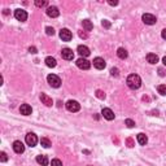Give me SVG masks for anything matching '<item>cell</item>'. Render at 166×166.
<instances>
[{
  "mask_svg": "<svg viewBox=\"0 0 166 166\" xmlns=\"http://www.w3.org/2000/svg\"><path fill=\"white\" fill-rule=\"evenodd\" d=\"M96 97H99V99H101V100H104V99H105V93H104L103 91H100V90H97V91H96Z\"/></svg>",
  "mask_w": 166,
  "mask_h": 166,
  "instance_id": "29",
  "label": "cell"
},
{
  "mask_svg": "<svg viewBox=\"0 0 166 166\" xmlns=\"http://www.w3.org/2000/svg\"><path fill=\"white\" fill-rule=\"evenodd\" d=\"M36 162L42 166H47L48 165V158L44 154H39V156H36Z\"/></svg>",
  "mask_w": 166,
  "mask_h": 166,
  "instance_id": "17",
  "label": "cell"
},
{
  "mask_svg": "<svg viewBox=\"0 0 166 166\" xmlns=\"http://www.w3.org/2000/svg\"><path fill=\"white\" fill-rule=\"evenodd\" d=\"M126 143H127V147H130V148L134 147V140H132L131 138H128V139L126 140Z\"/></svg>",
  "mask_w": 166,
  "mask_h": 166,
  "instance_id": "32",
  "label": "cell"
},
{
  "mask_svg": "<svg viewBox=\"0 0 166 166\" xmlns=\"http://www.w3.org/2000/svg\"><path fill=\"white\" fill-rule=\"evenodd\" d=\"M47 82H48L49 86L53 87V88H59L61 86V79L56 74H49L48 77H47Z\"/></svg>",
  "mask_w": 166,
  "mask_h": 166,
  "instance_id": "2",
  "label": "cell"
},
{
  "mask_svg": "<svg viewBox=\"0 0 166 166\" xmlns=\"http://www.w3.org/2000/svg\"><path fill=\"white\" fill-rule=\"evenodd\" d=\"M13 150L16 153H18V154H21V153H23L25 152V145H23V143L22 142H20V140H16V142L13 143Z\"/></svg>",
  "mask_w": 166,
  "mask_h": 166,
  "instance_id": "10",
  "label": "cell"
},
{
  "mask_svg": "<svg viewBox=\"0 0 166 166\" xmlns=\"http://www.w3.org/2000/svg\"><path fill=\"white\" fill-rule=\"evenodd\" d=\"M65 105H66L67 110L73 112V113H75V112H78L81 109V104L78 103V101H75V100H69V101L65 104Z\"/></svg>",
  "mask_w": 166,
  "mask_h": 166,
  "instance_id": "3",
  "label": "cell"
},
{
  "mask_svg": "<svg viewBox=\"0 0 166 166\" xmlns=\"http://www.w3.org/2000/svg\"><path fill=\"white\" fill-rule=\"evenodd\" d=\"M61 56H62V59L64 60L70 61V60L74 59V52H73V49H70V48H62Z\"/></svg>",
  "mask_w": 166,
  "mask_h": 166,
  "instance_id": "9",
  "label": "cell"
},
{
  "mask_svg": "<svg viewBox=\"0 0 166 166\" xmlns=\"http://www.w3.org/2000/svg\"><path fill=\"white\" fill-rule=\"evenodd\" d=\"M142 20H143V22H144L145 25H154L156 22H157V18H156L153 14H150V13H145V14H143Z\"/></svg>",
  "mask_w": 166,
  "mask_h": 166,
  "instance_id": "6",
  "label": "cell"
},
{
  "mask_svg": "<svg viewBox=\"0 0 166 166\" xmlns=\"http://www.w3.org/2000/svg\"><path fill=\"white\" fill-rule=\"evenodd\" d=\"M60 38L64 42H70L73 38V34L69 29H61L60 30Z\"/></svg>",
  "mask_w": 166,
  "mask_h": 166,
  "instance_id": "7",
  "label": "cell"
},
{
  "mask_svg": "<svg viewBox=\"0 0 166 166\" xmlns=\"http://www.w3.org/2000/svg\"><path fill=\"white\" fill-rule=\"evenodd\" d=\"M44 62H45V65L48 66V67H55V66L57 65L56 60L53 59V57H51V56H49V57H47V59H45V61H44Z\"/></svg>",
  "mask_w": 166,
  "mask_h": 166,
  "instance_id": "22",
  "label": "cell"
},
{
  "mask_svg": "<svg viewBox=\"0 0 166 166\" xmlns=\"http://www.w3.org/2000/svg\"><path fill=\"white\" fill-rule=\"evenodd\" d=\"M93 66L99 70H103L104 67L106 66V62L104 61V59H101V57H96V59H93Z\"/></svg>",
  "mask_w": 166,
  "mask_h": 166,
  "instance_id": "12",
  "label": "cell"
},
{
  "mask_svg": "<svg viewBox=\"0 0 166 166\" xmlns=\"http://www.w3.org/2000/svg\"><path fill=\"white\" fill-rule=\"evenodd\" d=\"M157 91H158V93H161L162 96H166V86H165V85H160V86L157 87Z\"/></svg>",
  "mask_w": 166,
  "mask_h": 166,
  "instance_id": "24",
  "label": "cell"
},
{
  "mask_svg": "<svg viewBox=\"0 0 166 166\" xmlns=\"http://www.w3.org/2000/svg\"><path fill=\"white\" fill-rule=\"evenodd\" d=\"M40 144H42V147H44V148H49L51 147V140L48 138H42L40 139Z\"/></svg>",
  "mask_w": 166,
  "mask_h": 166,
  "instance_id": "23",
  "label": "cell"
},
{
  "mask_svg": "<svg viewBox=\"0 0 166 166\" xmlns=\"http://www.w3.org/2000/svg\"><path fill=\"white\" fill-rule=\"evenodd\" d=\"M51 166H62V162L59 158H55V160L51 161Z\"/></svg>",
  "mask_w": 166,
  "mask_h": 166,
  "instance_id": "26",
  "label": "cell"
},
{
  "mask_svg": "<svg viewBox=\"0 0 166 166\" xmlns=\"http://www.w3.org/2000/svg\"><path fill=\"white\" fill-rule=\"evenodd\" d=\"M162 62H164V65L166 66V56H165V57H164V59H162Z\"/></svg>",
  "mask_w": 166,
  "mask_h": 166,
  "instance_id": "38",
  "label": "cell"
},
{
  "mask_svg": "<svg viewBox=\"0 0 166 166\" xmlns=\"http://www.w3.org/2000/svg\"><path fill=\"white\" fill-rule=\"evenodd\" d=\"M138 143L140 144V145H145L148 143V138H147V135L145 134H138Z\"/></svg>",
  "mask_w": 166,
  "mask_h": 166,
  "instance_id": "18",
  "label": "cell"
},
{
  "mask_svg": "<svg viewBox=\"0 0 166 166\" xmlns=\"http://www.w3.org/2000/svg\"><path fill=\"white\" fill-rule=\"evenodd\" d=\"M75 64H77V66L79 67V69H82V70H88V69L91 67L90 61L86 60V59H83V57H81V59H78Z\"/></svg>",
  "mask_w": 166,
  "mask_h": 166,
  "instance_id": "5",
  "label": "cell"
},
{
  "mask_svg": "<svg viewBox=\"0 0 166 166\" xmlns=\"http://www.w3.org/2000/svg\"><path fill=\"white\" fill-rule=\"evenodd\" d=\"M47 16L48 17H52V18H56L60 16V10L57 7H48L47 8Z\"/></svg>",
  "mask_w": 166,
  "mask_h": 166,
  "instance_id": "13",
  "label": "cell"
},
{
  "mask_svg": "<svg viewBox=\"0 0 166 166\" xmlns=\"http://www.w3.org/2000/svg\"><path fill=\"white\" fill-rule=\"evenodd\" d=\"M117 56H118L121 60H125V59H127L128 53H127V51L125 49V48H118V49H117Z\"/></svg>",
  "mask_w": 166,
  "mask_h": 166,
  "instance_id": "20",
  "label": "cell"
},
{
  "mask_svg": "<svg viewBox=\"0 0 166 166\" xmlns=\"http://www.w3.org/2000/svg\"><path fill=\"white\" fill-rule=\"evenodd\" d=\"M45 33H47V35H55V29L51 27V26H47V27H45Z\"/></svg>",
  "mask_w": 166,
  "mask_h": 166,
  "instance_id": "27",
  "label": "cell"
},
{
  "mask_svg": "<svg viewBox=\"0 0 166 166\" xmlns=\"http://www.w3.org/2000/svg\"><path fill=\"white\" fill-rule=\"evenodd\" d=\"M7 160H8L7 153H5V152H2V153H0V161H2V162H7Z\"/></svg>",
  "mask_w": 166,
  "mask_h": 166,
  "instance_id": "30",
  "label": "cell"
},
{
  "mask_svg": "<svg viewBox=\"0 0 166 166\" xmlns=\"http://www.w3.org/2000/svg\"><path fill=\"white\" fill-rule=\"evenodd\" d=\"M108 3L110 4V5H117V4H118V2H116V0H114V2H113V0H109Z\"/></svg>",
  "mask_w": 166,
  "mask_h": 166,
  "instance_id": "37",
  "label": "cell"
},
{
  "mask_svg": "<svg viewBox=\"0 0 166 166\" xmlns=\"http://www.w3.org/2000/svg\"><path fill=\"white\" fill-rule=\"evenodd\" d=\"M29 52H30V53H36V48H35V47H30Z\"/></svg>",
  "mask_w": 166,
  "mask_h": 166,
  "instance_id": "34",
  "label": "cell"
},
{
  "mask_svg": "<svg viewBox=\"0 0 166 166\" xmlns=\"http://www.w3.org/2000/svg\"><path fill=\"white\" fill-rule=\"evenodd\" d=\"M20 112H21V114H23V116H30L31 112H33V108H31L29 104H22L20 108Z\"/></svg>",
  "mask_w": 166,
  "mask_h": 166,
  "instance_id": "16",
  "label": "cell"
},
{
  "mask_svg": "<svg viewBox=\"0 0 166 166\" xmlns=\"http://www.w3.org/2000/svg\"><path fill=\"white\" fill-rule=\"evenodd\" d=\"M82 26H83V29L87 30V31H91L93 29V25L90 20H83L82 21Z\"/></svg>",
  "mask_w": 166,
  "mask_h": 166,
  "instance_id": "19",
  "label": "cell"
},
{
  "mask_svg": "<svg viewBox=\"0 0 166 166\" xmlns=\"http://www.w3.org/2000/svg\"><path fill=\"white\" fill-rule=\"evenodd\" d=\"M126 83L131 90H138V88L142 86V79H140V77L138 74H130L127 77Z\"/></svg>",
  "mask_w": 166,
  "mask_h": 166,
  "instance_id": "1",
  "label": "cell"
},
{
  "mask_svg": "<svg viewBox=\"0 0 166 166\" xmlns=\"http://www.w3.org/2000/svg\"><path fill=\"white\" fill-rule=\"evenodd\" d=\"M103 26H104V27H106V29H108V27H110V23H109L106 20H104V21H103Z\"/></svg>",
  "mask_w": 166,
  "mask_h": 166,
  "instance_id": "33",
  "label": "cell"
},
{
  "mask_svg": "<svg viewBox=\"0 0 166 166\" xmlns=\"http://www.w3.org/2000/svg\"><path fill=\"white\" fill-rule=\"evenodd\" d=\"M14 17H16V20L23 22V21L27 20V13H26V10H23V9H16L14 10Z\"/></svg>",
  "mask_w": 166,
  "mask_h": 166,
  "instance_id": "8",
  "label": "cell"
},
{
  "mask_svg": "<svg viewBox=\"0 0 166 166\" xmlns=\"http://www.w3.org/2000/svg\"><path fill=\"white\" fill-rule=\"evenodd\" d=\"M110 74H112L113 77H118V75H119V73H118V69H117V67H113V69L110 70Z\"/></svg>",
  "mask_w": 166,
  "mask_h": 166,
  "instance_id": "31",
  "label": "cell"
},
{
  "mask_svg": "<svg viewBox=\"0 0 166 166\" xmlns=\"http://www.w3.org/2000/svg\"><path fill=\"white\" fill-rule=\"evenodd\" d=\"M40 100H42V103H43L45 106H52V105H53V100H52L48 95H45V93H42V95H40Z\"/></svg>",
  "mask_w": 166,
  "mask_h": 166,
  "instance_id": "15",
  "label": "cell"
},
{
  "mask_svg": "<svg viewBox=\"0 0 166 166\" xmlns=\"http://www.w3.org/2000/svg\"><path fill=\"white\" fill-rule=\"evenodd\" d=\"M26 144L30 145V147H35L36 143H38V138H36V135L34 132H29L27 135H26Z\"/></svg>",
  "mask_w": 166,
  "mask_h": 166,
  "instance_id": "4",
  "label": "cell"
},
{
  "mask_svg": "<svg viewBox=\"0 0 166 166\" xmlns=\"http://www.w3.org/2000/svg\"><path fill=\"white\" fill-rule=\"evenodd\" d=\"M101 114H103V117L108 119V121H112V119H114V113L112 112V109H109V108H104L103 110H101Z\"/></svg>",
  "mask_w": 166,
  "mask_h": 166,
  "instance_id": "14",
  "label": "cell"
},
{
  "mask_svg": "<svg viewBox=\"0 0 166 166\" xmlns=\"http://www.w3.org/2000/svg\"><path fill=\"white\" fill-rule=\"evenodd\" d=\"M161 36H162V38L166 40V29H164V30H162V33H161Z\"/></svg>",
  "mask_w": 166,
  "mask_h": 166,
  "instance_id": "35",
  "label": "cell"
},
{
  "mask_svg": "<svg viewBox=\"0 0 166 166\" xmlns=\"http://www.w3.org/2000/svg\"><path fill=\"white\" fill-rule=\"evenodd\" d=\"M77 52L81 55V57H83V59H86V57L90 56V49H88V47L86 45H78V48H77Z\"/></svg>",
  "mask_w": 166,
  "mask_h": 166,
  "instance_id": "11",
  "label": "cell"
},
{
  "mask_svg": "<svg viewBox=\"0 0 166 166\" xmlns=\"http://www.w3.org/2000/svg\"><path fill=\"white\" fill-rule=\"evenodd\" d=\"M125 123H126V126L130 127V128H132V127L135 126V122L132 121V119H126V121H125Z\"/></svg>",
  "mask_w": 166,
  "mask_h": 166,
  "instance_id": "28",
  "label": "cell"
},
{
  "mask_svg": "<svg viewBox=\"0 0 166 166\" xmlns=\"http://www.w3.org/2000/svg\"><path fill=\"white\" fill-rule=\"evenodd\" d=\"M47 4H48V3H47L45 0H36V2H35V5H36V7H39V8L45 7Z\"/></svg>",
  "mask_w": 166,
  "mask_h": 166,
  "instance_id": "25",
  "label": "cell"
},
{
  "mask_svg": "<svg viewBox=\"0 0 166 166\" xmlns=\"http://www.w3.org/2000/svg\"><path fill=\"white\" fill-rule=\"evenodd\" d=\"M147 61L149 64H156V62H158V56L154 55V53H148L147 55Z\"/></svg>",
  "mask_w": 166,
  "mask_h": 166,
  "instance_id": "21",
  "label": "cell"
},
{
  "mask_svg": "<svg viewBox=\"0 0 166 166\" xmlns=\"http://www.w3.org/2000/svg\"><path fill=\"white\" fill-rule=\"evenodd\" d=\"M79 36H81V38H83V39H86V38H87V34H86V33H82V31H81Z\"/></svg>",
  "mask_w": 166,
  "mask_h": 166,
  "instance_id": "36",
  "label": "cell"
}]
</instances>
